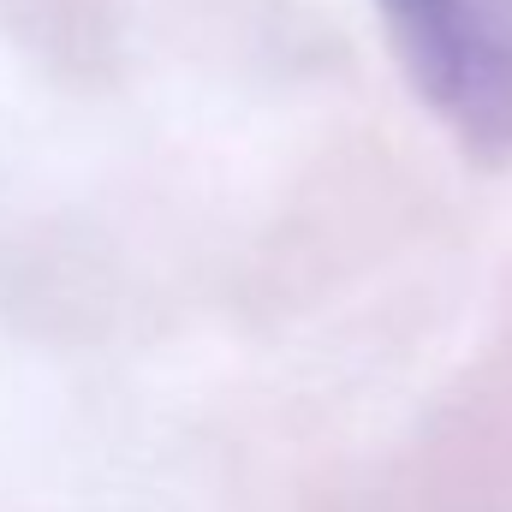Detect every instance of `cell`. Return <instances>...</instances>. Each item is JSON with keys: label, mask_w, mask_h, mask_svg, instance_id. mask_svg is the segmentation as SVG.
I'll use <instances>...</instances> for the list:
<instances>
[{"label": "cell", "mask_w": 512, "mask_h": 512, "mask_svg": "<svg viewBox=\"0 0 512 512\" xmlns=\"http://www.w3.org/2000/svg\"><path fill=\"white\" fill-rule=\"evenodd\" d=\"M435 120L477 155H512V0H376Z\"/></svg>", "instance_id": "1"}]
</instances>
